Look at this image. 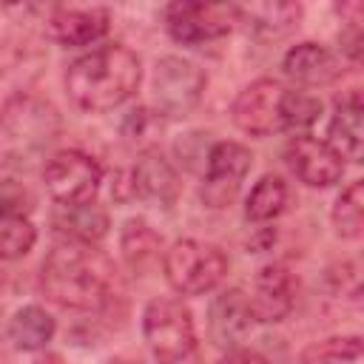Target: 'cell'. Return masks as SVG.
I'll return each instance as SVG.
<instances>
[{"instance_id": "1", "label": "cell", "mask_w": 364, "mask_h": 364, "mask_svg": "<svg viewBox=\"0 0 364 364\" xmlns=\"http://www.w3.org/2000/svg\"><path fill=\"white\" fill-rule=\"evenodd\" d=\"M40 287L57 307L94 313L114 299L117 270L97 245L60 242L43 259Z\"/></svg>"}, {"instance_id": "2", "label": "cell", "mask_w": 364, "mask_h": 364, "mask_svg": "<svg viewBox=\"0 0 364 364\" xmlns=\"http://www.w3.org/2000/svg\"><path fill=\"white\" fill-rule=\"evenodd\" d=\"M142 82L136 51L122 43H102L80 54L65 71L68 100L85 114H108L128 102Z\"/></svg>"}, {"instance_id": "3", "label": "cell", "mask_w": 364, "mask_h": 364, "mask_svg": "<svg viewBox=\"0 0 364 364\" xmlns=\"http://www.w3.org/2000/svg\"><path fill=\"white\" fill-rule=\"evenodd\" d=\"M142 338L156 364H185L196 350L191 307L171 296L151 299L142 310Z\"/></svg>"}, {"instance_id": "4", "label": "cell", "mask_w": 364, "mask_h": 364, "mask_svg": "<svg viewBox=\"0 0 364 364\" xmlns=\"http://www.w3.org/2000/svg\"><path fill=\"white\" fill-rule=\"evenodd\" d=\"M162 273L179 296H205L228 276V256L210 242L176 239L162 253Z\"/></svg>"}, {"instance_id": "5", "label": "cell", "mask_w": 364, "mask_h": 364, "mask_svg": "<svg viewBox=\"0 0 364 364\" xmlns=\"http://www.w3.org/2000/svg\"><path fill=\"white\" fill-rule=\"evenodd\" d=\"M43 185L57 205H85L100 193L102 165L80 148H63L46 159Z\"/></svg>"}, {"instance_id": "6", "label": "cell", "mask_w": 364, "mask_h": 364, "mask_svg": "<svg viewBox=\"0 0 364 364\" xmlns=\"http://www.w3.org/2000/svg\"><path fill=\"white\" fill-rule=\"evenodd\" d=\"M0 131L6 142L14 148V154H34L46 148L57 131H60V114L51 102L31 97V94H17L11 97L3 111H0Z\"/></svg>"}, {"instance_id": "7", "label": "cell", "mask_w": 364, "mask_h": 364, "mask_svg": "<svg viewBox=\"0 0 364 364\" xmlns=\"http://www.w3.org/2000/svg\"><path fill=\"white\" fill-rule=\"evenodd\" d=\"M165 31L179 46H202L210 40H219L233 31L239 23L236 6H216V3H193V0H176L162 9Z\"/></svg>"}, {"instance_id": "8", "label": "cell", "mask_w": 364, "mask_h": 364, "mask_svg": "<svg viewBox=\"0 0 364 364\" xmlns=\"http://www.w3.org/2000/svg\"><path fill=\"white\" fill-rule=\"evenodd\" d=\"M208 77L205 71L176 54H168L162 60H156L154 65V80H151V91H154V105L156 114L165 117H188L202 94H205Z\"/></svg>"}, {"instance_id": "9", "label": "cell", "mask_w": 364, "mask_h": 364, "mask_svg": "<svg viewBox=\"0 0 364 364\" xmlns=\"http://www.w3.org/2000/svg\"><path fill=\"white\" fill-rule=\"evenodd\" d=\"M284 94L287 88L270 77L247 82L230 105L233 125L250 136H270L284 131Z\"/></svg>"}, {"instance_id": "10", "label": "cell", "mask_w": 364, "mask_h": 364, "mask_svg": "<svg viewBox=\"0 0 364 364\" xmlns=\"http://www.w3.org/2000/svg\"><path fill=\"white\" fill-rule=\"evenodd\" d=\"M253 154L247 145L236 139H219L210 145L205 165H202V199L210 208H225L242 188L245 176L250 173Z\"/></svg>"}, {"instance_id": "11", "label": "cell", "mask_w": 364, "mask_h": 364, "mask_svg": "<svg viewBox=\"0 0 364 364\" xmlns=\"http://www.w3.org/2000/svg\"><path fill=\"white\" fill-rule=\"evenodd\" d=\"M296 290H299V284L287 264H282V262L262 264L259 273L253 276V287L247 293L253 321H262V324L284 321L296 304Z\"/></svg>"}, {"instance_id": "12", "label": "cell", "mask_w": 364, "mask_h": 364, "mask_svg": "<svg viewBox=\"0 0 364 364\" xmlns=\"http://www.w3.org/2000/svg\"><path fill=\"white\" fill-rule=\"evenodd\" d=\"M290 171L307 188H330L344 176V159L313 134H296L284 148Z\"/></svg>"}, {"instance_id": "13", "label": "cell", "mask_w": 364, "mask_h": 364, "mask_svg": "<svg viewBox=\"0 0 364 364\" xmlns=\"http://www.w3.org/2000/svg\"><path fill=\"white\" fill-rule=\"evenodd\" d=\"M111 11L105 6H54L46 20V31L65 48L94 46L108 34Z\"/></svg>"}, {"instance_id": "14", "label": "cell", "mask_w": 364, "mask_h": 364, "mask_svg": "<svg viewBox=\"0 0 364 364\" xmlns=\"http://www.w3.org/2000/svg\"><path fill=\"white\" fill-rule=\"evenodd\" d=\"M128 182H131V196L156 208H171L179 196L176 168L168 162V156L159 148H145L136 156L128 173Z\"/></svg>"}, {"instance_id": "15", "label": "cell", "mask_w": 364, "mask_h": 364, "mask_svg": "<svg viewBox=\"0 0 364 364\" xmlns=\"http://www.w3.org/2000/svg\"><path fill=\"white\" fill-rule=\"evenodd\" d=\"M253 324L256 321L247 304V293H242L239 287L222 290L208 307V336L216 347L225 350L239 347L253 330Z\"/></svg>"}, {"instance_id": "16", "label": "cell", "mask_w": 364, "mask_h": 364, "mask_svg": "<svg viewBox=\"0 0 364 364\" xmlns=\"http://www.w3.org/2000/svg\"><path fill=\"white\" fill-rule=\"evenodd\" d=\"M282 71L296 85L316 88V85L336 82L341 77V63H338V57L327 46L313 43V40H304V43H296V46H290L284 51Z\"/></svg>"}, {"instance_id": "17", "label": "cell", "mask_w": 364, "mask_h": 364, "mask_svg": "<svg viewBox=\"0 0 364 364\" xmlns=\"http://www.w3.org/2000/svg\"><path fill=\"white\" fill-rule=\"evenodd\" d=\"M327 145L350 162H361V145H364V100L358 88H350L347 94L336 97L333 117L327 125Z\"/></svg>"}, {"instance_id": "18", "label": "cell", "mask_w": 364, "mask_h": 364, "mask_svg": "<svg viewBox=\"0 0 364 364\" xmlns=\"http://www.w3.org/2000/svg\"><path fill=\"white\" fill-rule=\"evenodd\" d=\"M51 225L65 242H82V245H97L105 239L111 228V216L102 205L85 202V205H57L51 213Z\"/></svg>"}, {"instance_id": "19", "label": "cell", "mask_w": 364, "mask_h": 364, "mask_svg": "<svg viewBox=\"0 0 364 364\" xmlns=\"http://www.w3.org/2000/svg\"><path fill=\"white\" fill-rule=\"evenodd\" d=\"M57 333L54 316L40 304H23L9 318V341L20 353H43Z\"/></svg>"}, {"instance_id": "20", "label": "cell", "mask_w": 364, "mask_h": 364, "mask_svg": "<svg viewBox=\"0 0 364 364\" xmlns=\"http://www.w3.org/2000/svg\"><path fill=\"white\" fill-rule=\"evenodd\" d=\"M236 11H239V23H247L262 37H282L293 31L301 20L299 3H250V6H236Z\"/></svg>"}, {"instance_id": "21", "label": "cell", "mask_w": 364, "mask_h": 364, "mask_svg": "<svg viewBox=\"0 0 364 364\" xmlns=\"http://www.w3.org/2000/svg\"><path fill=\"white\" fill-rule=\"evenodd\" d=\"M284 205H287V182L276 173H264L245 199V219L253 225H267L284 210Z\"/></svg>"}, {"instance_id": "22", "label": "cell", "mask_w": 364, "mask_h": 364, "mask_svg": "<svg viewBox=\"0 0 364 364\" xmlns=\"http://www.w3.org/2000/svg\"><path fill=\"white\" fill-rule=\"evenodd\" d=\"M162 236L145 219H128L119 230V250L131 270H145L154 259H159Z\"/></svg>"}, {"instance_id": "23", "label": "cell", "mask_w": 364, "mask_h": 364, "mask_svg": "<svg viewBox=\"0 0 364 364\" xmlns=\"http://www.w3.org/2000/svg\"><path fill=\"white\" fill-rule=\"evenodd\" d=\"M333 230L341 239H358L364 230V182L353 179L338 196L330 210Z\"/></svg>"}, {"instance_id": "24", "label": "cell", "mask_w": 364, "mask_h": 364, "mask_svg": "<svg viewBox=\"0 0 364 364\" xmlns=\"http://www.w3.org/2000/svg\"><path fill=\"white\" fill-rule=\"evenodd\" d=\"M37 245V228L28 213L0 210V262L23 259Z\"/></svg>"}, {"instance_id": "25", "label": "cell", "mask_w": 364, "mask_h": 364, "mask_svg": "<svg viewBox=\"0 0 364 364\" xmlns=\"http://www.w3.org/2000/svg\"><path fill=\"white\" fill-rule=\"evenodd\" d=\"M364 344L361 336H330L301 353V364H361Z\"/></svg>"}, {"instance_id": "26", "label": "cell", "mask_w": 364, "mask_h": 364, "mask_svg": "<svg viewBox=\"0 0 364 364\" xmlns=\"http://www.w3.org/2000/svg\"><path fill=\"white\" fill-rule=\"evenodd\" d=\"M321 117V100L301 88H287L284 94V131L307 134V128Z\"/></svg>"}, {"instance_id": "27", "label": "cell", "mask_w": 364, "mask_h": 364, "mask_svg": "<svg viewBox=\"0 0 364 364\" xmlns=\"http://www.w3.org/2000/svg\"><path fill=\"white\" fill-rule=\"evenodd\" d=\"M31 193L26 185L14 182V179H0V210L9 213H28L31 208Z\"/></svg>"}, {"instance_id": "28", "label": "cell", "mask_w": 364, "mask_h": 364, "mask_svg": "<svg viewBox=\"0 0 364 364\" xmlns=\"http://www.w3.org/2000/svg\"><path fill=\"white\" fill-rule=\"evenodd\" d=\"M219 364H273L264 353H259V350H250V347H233V350H228L225 355H222V361Z\"/></svg>"}, {"instance_id": "29", "label": "cell", "mask_w": 364, "mask_h": 364, "mask_svg": "<svg viewBox=\"0 0 364 364\" xmlns=\"http://www.w3.org/2000/svg\"><path fill=\"white\" fill-rule=\"evenodd\" d=\"M31 364H60V355H54V353H37V358Z\"/></svg>"}, {"instance_id": "30", "label": "cell", "mask_w": 364, "mask_h": 364, "mask_svg": "<svg viewBox=\"0 0 364 364\" xmlns=\"http://www.w3.org/2000/svg\"><path fill=\"white\" fill-rule=\"evenodd\" d=\"M108 364H131V361H119V358H117V361H108Z\"/></svg>"}]
</instances>
